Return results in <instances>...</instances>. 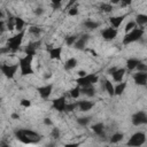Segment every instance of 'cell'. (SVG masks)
Instances as JSON below:
<instances>
[{
	"label": "cell",
	"instance_id": "obj_32",
	"mask_svg": "<svg viewBox=\"0 0 147 147\" xmlns=\"http://www.w3.org/2000/svg\"><path fill=\"white\" fill-rule=\"evenodd\" d=\"M90 121H91V118H90V117H80V118H78V119H77L78 124H80V125H83V126L87 125V124L90 123Z\"/></svg>",
	"mask_w": 147,
	"mask_h": 147
},
{
	"label": "cell",
	"instance_id": "obj_39",
	"mask_svg": "<svg viewBox=\"0 0 147 147\" xmlns=\"http://www.w3.org/2000/svg\"><path fill=\"white\" fill-rule=\"evenodd\" d=\"M21 106H23V107H30V106H31V102H30V100L22 99V100H21Z\"/></svg>",
	"mask_w": 147,
	"mask_h": 147
},
{
	"label": "cell",
	"instance_id": "obj_10",
	"mask_svg": "<svg viewBox=\"0 0 147 147\" xmlns=\"http://www.w3.org/2000/svg\"><path fill=\"white\" fill-rule=\"evenodd\" d=\"M101 36H102V38L105 40H113L117 36V30L114 29V28H107V29L102 30Z\"/></svg>",
	"mask_w": 147,
	"mask_h": 147
},
{
	"label": "cell",
	"instance_id": "obj_17",
	"mask_svg": "<svg viewBox=\"0 0 147 147\" xmlns=\"http://www.w3.org/2000/svg\"><path fill=\"white\" fill-rule=\"evenodd\" d=\"M124 74H125V69L124 68H119V69H116L114 72H111V76H113V78H114L115 82L121 83L122 79H123Z\"/></svg>",
	"mask_w": 147,
	"mask_h": 147
},
{
	"label": "cell",
	"instance_id": "obj_2",
	"mask_svg": "<svg viewBox=\"0 0 147 147\" xmlns=\"http://www.w3.org/2000/svg\"><path fill=\"white\" fill-rule=\"evenodd\" d=\"M24 34H25V32H24V30H23V31L18 32L17 34L13 36L11 38H9V39L7 40V47H8V49H9L10 52H16V51H18V48H20V46H21V44H22V41H23Z\"/></svg>",
	"mask_w": 147,
	"mask_h": 147
},
{
	"label": "cell",
	"instance_id": "obj_29",
	"mask_svg": "<svg viewBox=\"0 0 147 147\" xmlns=\"http://www.w3.org/2000/svg\"><path fill=\"white\" fill-rule=\"evenodd\" d=\"M79 94H80V87L79 86H76V87H74V88L70 90V96L71 98L77 99L79 96Z\"/></svg>",
	"mask_w": 147,
	"mask_h": 147
},
{
	"label": "cell",
	"instance_id": "obj_37",
	"mask_svg": "<svg viewBox=\"0 0 147 147\" xmlns=\"http://www.w3.org/2000/svg\"><path fill=\"white\" fill-rule=\"evenodd\" d=\"M52 138H54V139H59L60 138V130L59 129H53L52 130Z\"/></svg>",
	"mask_w": 147,
	"mask_h": 147
},
{
	"label": "cell",
	"instance_id": "obj_20",
	"mask_svg": "<svg viewBox=\"0 0 147 147\" xmlns=\"http://www.w3.org/2000/svg\"><path fill=\"white\" fill-rule=\"evenodd\" d=\"M140 62H141V61H140V60H137V59H129V60L126 61V68H127V70H133V69H136L137 65H138Z\"/></svg>",
	"mask_w": 147,
	"mask_h": 147
},
{
	"label": "cell",
	"instance_id": "obj_36",
	"mask_svg": "<svg viewBox=\"0 0 147 147\" xmlns=\"http://www.w3.org/2000/svg\"><path fill=\"white\" fill-rule=\"evenodd\" d=\"M40 28H38V26H31L30 29H29V32L30 33H33V34H39L40 33Z\"/></svg>",
	"mask_w": 147,
	"mask_h": 147
},
{
	"label": "cell",
	"instance_id": "obj_23",
	"mask_svg": "<svg viewBox=\"0 0 147 147\" xmlns=\"http://www.w3.org/2000/svg\"><path fill=\"white\" fill-rule=\"evenodd\" d=\"M80 92H83V94L87 95V96H93L95 94V90L93 86H86V87H82Z\"/></svg>",
	"mask_w": 147,
	"mask_h": 147
},
{
	"label": "cell",
	"instance_id": "obj_38",
	"mask_svg": "<svg viewBox=\"0 0 147 147\" xmlns=\"http://www.w3.org/2000/svg\"><path fill=\"white\" fill-rule=\"evenodd\" d=\"M77 14H78L77 7H71V8L69 9V15H70V16H75V15H77Z\"/></svg>",
	"mask_w": 147,
	"mask_h": 147
},
{
	"label": "cell",
	"instance_id": "obj_14",
	"mask_svg": "<svg viewBox=\"0 0 147 147\" xmlns=\"http://www.w3.org/2000/svg\"><path fill=\"white\" fill-rule=\"evenodd\" d=\"M88 38H90L88 34H84V36H82L80 38H77L76 42L74 44V45H75V48H77V49H84L85 44H86V41L88 40Z\"/></svg>",
	"mask_w": 147,
	"mask_h": 147
},
{
	"label": "cell",
	"instance_id": "obj_1",
	"mask_svg": "<svg viewBox=\"0 0 147 147\" xmlns=\"http://www.w3.org/2000/svg\"><path fill=\"white\" fill-rule=\"evenodd\" d=\"M32 59L33 56L30 55H25L24 57H21L18 60V67L21 69V75L22 76H26V75H31L33 74V69H32Z\"/></svg>",
	"mask_w": 147,
	"mask_h": 147
},
{
	"label": "cell",
	"instance_id": "obj_48",
	"mask_svg": "<svg viewBox=\"0 0 147 147\" xmlns=\"http://www.w3.org/2000/svg\"><path fill=\"white\" fill-rule=\"evenodd\" d=\"M2 29H3V22L0 21V31H2Z\"/></svg>",
	"mask_w": 147,
	"mask_h": 147
},
{
	"label": "cell",
	"instance_id": "obj_33",
	"mask_svg": "<svg viewBox=\"0 0 147 147\" xmlns=\"http://www.w3.org/2000/svg\"><path fill=\"white\" fill-rule=\"evenodd\" d=\"M133 29H136V23H134V22H129V23L125 25V28H124V30H125L126 33H129V32L132 31Z\"/></svg>",
	"mask_w": 147,
	"mask_h": 147
},
{
	"label": "cell",
	"instance_id": "obj_7",
	"mask_svg": "<svg viewBox=\"0 0 147 147\" xmlns=\"http://www.w3.org/2000/svg\"><path fill=\"white\" fill-rule=\"evenodd\" d=\"M21 130H22V133L30 140L31 144H36L41 140V136L39 133H37L32 130H29V129H21Z\"/></svg>",
	"mask_w": 147,
	"mask_h": 147
},
{
	"label": "cell",
	"instance_id": "obj_11",
	"mask_svg": "<svg viewBox=\"0 0 147 147\" xmlns=\"http://www.w3.org/2000/svg\"><path fill=\"white\" fill-rule=\"evenodd\" d=\"M133 79H134V83L137 85H140V86H145L147 84V74L146 72H137L133 75Z\"/></svg>",
	"mask_w": 147,
	"mask_h": 147
},
{
	"label": "cell",
	"instance_id": "obj_18",
	"mask_svg": "<svg viewBox=\"0 0 147 147\" xmlns=\"http://www.w3.org/2000/svg\"><path fill=\"white\" fill-rule=\"evenodd\" d=\"M77 103H78V107H79V109H80L82 111H87V110H90V109L94 106L93 102H91V101H85V100L78 101Z\"/></svg>",
	"mask_w": 147,
	"mask_h": 147
},
{
	"label": "cell",
	"instance_id": "obj_45",
	"mask_svg": "<svg viewBox=\"0 0 147 147\" xmlns=\"http://www.w3.org/2000/svg\"><path fill=\"white\" fill-rule=\"evenodd\" d=\"M78 75H79V77H84V76H86L87 74H86V72H85L84 70H83V71L80 70V71H78Z\"/></svg>",
	"mask_w": 147,
	"mask_h": 147
},
{
	"label": "cell",
	"instance_id": "obj_5",
	"mask_svg": "<svg viewBox=\"0 0 147 147\" xmlns=\"http://www.w3.org/2000/svg\"><path fill=\"white\" fill-rule=\"evenodd\" d=\"M145 140H146L145 133L144 132H137V133H134L129 139V141L126 142V145L129 147H139V146H141L145 142Z\"/></svg>",
	"mask_w": 147,
	"mask_h": 147
},
{
	"label": "cell",
	"instance_id": "obj_22",
	"mask_svg": "<svg viewBox=\"0 0 147 147\" xmlns=\"http://www.w3.org/2000/svg\"><path fill=\"white\" fill-rule=\"evenodd\" d=\"M103 129H105V125L102 123H96L94 125H92V130L95 134L98 136H102L103 134Z\"/></svg>",
	"mask_w": 147,
	"mask_h": 147
},
{
	"label": "cell",
	"instance_id": "obj_12",
	"mask_svg": "<svg viewBox=\"0 0 147 147\" xmlns=\"http://www.w3.org/2000/svg\"><path fill=\"white\" fill-rule=\"evenodd\" d=\"M65 105H67V102H65V98L64 96H61V98H57V99L53 100V107L57 111H64Z\"/></svg>",
	"mask_w": 147,
	"mask_h": 147
},
{
	"label": "cell",
	"instance_id": "obj_9",
	"mask_svg": "<svg viewBox=\"0 0 147 147\" xmlns=\"http://www.w3.org/2000/svg\"><path fill=\"white\" fill-rule=\"evenodd\" d=\"M39 95L42 98V99H48L52 94V91H53V85L52 84H48V85H45V86H41V87H38L37 88Z\"/></svg>",
	"mask_w": 147,
	"mask_h": 147
},
{
	"label": "cell",
	"instance_id": "obj_30",
	"mask_svg": "<svg viewBox=\"0 0 147 147\" xmlns=\"http://www.w3.org/2000/svg\"><path fill=\"white\" fill-rule=\"evenodd\" d=\"M100 9H101L102 11H105V13H110V11L113 10V6H111L110 3H102V5L100 6Z\"/></svg>",
	"mask_w": 147,
	"mask_h": 147
},
{
	"label": "cell",
	"instance_id": "obj_34",
	"mask_svg": "<svg viewBox=\"0 0 147 147\" xmlns=\"http://www.w3.org/2000/svg\"><path fill=\"white\" fill-rule=\"evenodd\" d=\"M77 107H78V103H77V102H76V103H67L64 111H72V110H75Z\"/></svg>",
	"mask_w": 147,
	"mask_h": 147
},
{
	"label": "cell",
	"instance_id": "obj_49",
	"mask_svg": "<svg viewBox=\"0 0 147 147\" xmlns=\"http://www.w3.org/2000/svg\"><path fill=\"white\" fill-rule=\"evenodd\" d=\"M11 117H13V118H20V116H18L17 114H13V115H11Z\"/></svg>",
	"mask_w": 147,
	"mask_h": 147
},
{
	"label": "cell",
	"instance_id": "obj_40",
	"mask_svg": "<svg viewBox=\"0 0 147 147\" xmlns=\"http://www.w3.org/2000/svg\"><path fill=\"white\" fill-rule=\"evenodd\" d=\"M60 6H61V2H60V1H55V0L52 1V7H53V9H59Z\"/></svg>",
	"mask_w": 147,
	"mask_h": 147
},
{
	"label": "cell",
	"instance_id": "obj_47",
	"mask_svg": "<svg viewBox=\"0 0 147 147\" xmlns=\"http://www.w3.org/2000/svg\"><path fill=\"white\" fill-rule=\"evenodd\" d=\"M45 147H56V145H55L54 142H49V144H47Z\"/></svg>",
	"mask_w": 147,
	"mask_h": 147
},
{
	"label": "cell",
	"instance_id": "obj_42",
	"mask_svg": "<svg viewBox=\"0 0 147 147\" xmlns=\"http://www.w3.org/2000/svg\"><path fill=\"white\" fill-rule=\"evenodd\" d=\"M0 147H9V144L6 140H1L0 141Z\"/></svg>",
	"mask_w": 147,
	"mask_h": 147
},
{
	"label": "cell",
	"instance_id": "obj_13",
	"mask_svg": "<svg viewBox=\"0 0 147 147\" xmlns=\"http://www.w3.org/2000/svg\"><path fill=\"white\" fill-rule=\"evenodd\" d=\"M40 45V41H34V42H29L26 48H25V54L26 55H30V56H33L37 52V48L39 47Z\"/></svg>",
	"mask_w": 147,
	"mask_h": 147
},
{
	"label": "cell",
	"instance_id": "obj_25",
	"mask_svg": "<svg viewBox=\"0 0 147 147\" xmlns=\"http://www.w3.org/2000/svg\"><path fill=\"white\" fill-rule=\"evenodd\" d=\"M105 90L107 91V93L111 96L114 95V86L113 84L110 83V80H105Z\"/></svg>",
	"mask_w": 147,
	"mask_h": 147
},
{
	"label": "cell",
	"instance_id": "obj_44",
	"mask_svg": "<svg viewBox=\"0 0 147 147\" xmlns=\"http://www.w3.org/2000/svg\"><path fill=\"white\" fill-rule=\"evenodd\" d=\"M44 123H45L46 125H52V121H51L49 118H45V119H44Z\"/></svg>",
	"mask_w": 147,
	"mask_h": 147
},
{
	"label": "cell",
	"instance_id": "obj_15",
	"mask_svg": "<svg viewBox=\"0 0 147 147\" xmlns=\"http://www.w3.org/2000/svg\"><path fill=\"white\" fill-rule=\"evenodd\" d=\"M49 53V57L52 60H61V53H62V47H54V48H51L48 51Z\"/></svg>",
	"mask_w": 147,
	"mask_h": 147
},
{
	"label": "cell",
	"instance_id": "obj_31",
	"mask_svg": "<svg viewBox=\"0 0 147 147\" xmlns=\"http://www.w3.org/2000/svg\"><path fill=\"white\" fill-rule=\"evenodd\" d=\"M76 40H77V37L76 36H68V37H65V44L68 46L74 45L76 42Z\"/></svg>",
	"mask_w": 147,
	"mask_h": 147
},
{
	"label": "cell",
	"instance_id": "obj_35",
	"mask_svg": "<svg viewBox=\"0 0 147 147\" xmlns=\"http://www.w3.org/2000/svg\"><path fill=\"white\" fill-rule=\"evenodd\" d=\"M136 69H138V71H139V72H146L147 67H146V64H145V63L140 62V63L137 65V68H136Z\"/></svg>",
	"mask_w": 147,
	"mask_h": 147
},
{
	"label": "cell",
	"instance_id": "obj_4",
	"mask_svg": "<svg viewBox=\"0 0 147 147\" xmlns=\"http://www.w3.org/2000/svg\"><path fill=\"white\" fill-rule=\"evenodd\" d=\"M77 85L79 87H86V86H92L94 83L98 82V76L94 74H88L84 77H79L76 79Z\"/></svg>",
	"mask_w": 147,
	"mask_h": 147
},
{
	"label": "cell",
	"instance_id": "obj_27",
	"mask_svg": "<svg viewBox=\"0 0 147 147\" xmlns=\"http://www.w3.org/2000/svg\"><path fill=\"white\" fill-rule=\"evenodd\" d=\"M84 26L87 28V29H90V30H95L99 26V23L93 22V21H85L84 22Z\"/></svg>",
	"mask_w": 147,
	"mask_h": 147
},
{
	"label": "cell",
	"instance_id": "obj_21",
	"mask_svg": "<svg viewBox=\"0 0 147 147\" xmlns=\"http://www.w3.org/2000/svg\"><path fill=\"white\" fill-rule=\"evenodd\" d=\"M76 65H77V60H76L75 57H70L69 60L65 61V63H64V69H65V70H71V69H74Z\"/></svg>",
	"mask_w": 147,
	"mask_h": 147
},
{
	"label": "cell",
	"instance_id": "obj_24",
	"mask_svg": "<svg viewBox=\"0 0 147 147\" xmlns=\"http://www.w3.org/2000/svg\"><path fill=\"white\" fill-rule=\"evenodd\" d=\"M24 21L21 18V17H15V29L18 31V32H21V31H23V28H24Z\"/></svg>",
	"mask_w": 147,
	"mask_h": 147
},
{
	"label": "cell",
	"instance_id": "obj_3",
	"mask_svg": "<svg viewBox=\"0 0 147 147\" xmlns=\"http://www.w3.org/2000/svg\"><path fill=\"white\" fill-rule=\"evenodd\" d=\"M144 34V30L142 29H133L132 31H130L129 33H126L123 38V45H129L131 42H134L137 40H139Z\"/></svg>",
	"mask_w": 147,
	"mask_h": 147
},
{
	"label": "cell",
	"instance_id": "obj_19",
	"mask_svg": "<svg viewBox=\"0 0 147 147\" xmlns=\"http://www.w3.org/2000/svg\"><path fill=\"white\" fill-rule=\"evenodd\" d=\"M126 87V82H121L114 87V95H121L123 94L124 90Z\"/></svg>",
	"mask_w": 147,
	"mask_h": 147
},
{
	"label": "cell",
	"instance_id": "obj_8",
	"mask_svg": "<svg viewBox=\"0 0 147 147\" xmlns=\"http://www.w3.org/2000/svg\"><path fill=\"white\" fill-rule=\"evenodd\" d=\"M147 123V116L145 111H138L132 116V124L138 126V125H142Z\"/></svg>",
	"mask_w": 147,
	"mask_h": 147
},
{
	"label": "cell",
	"instance_id": "obj_6",
	"mask_svg": "<svg viewBox=\"0 0 147 147\" xmlns=\"http://www.w3.org/2000/svg\"><path fill=\"white\" fill-rule=\"evenodd\" d=\"M18 69V63L17 64H0V70L1 72L9 79L14 78L16 71Z\"/></svg>",
	"mask_w": 147,
	"mask_h": 147
},
{
	"label": "cell",
	"instance_id": "obj_41",
	"mask_svg": "<svg viewBox=\"0 0 147 147\" xmlns=\"http://www.w3.org/2000/svg\"><path fill=\"white\" fill-rule=\"evenodd\" d=\"M82 142H72V144H65L64 147H79Z\"/></svg>",
	"mask_w": 147,
	"mask_h": 147
},
{
	"label": "cell",
	"instance_id": "obj_46",
	"mask_svg": "<svg viewBox=\"0 0 147 147\" xmlns=\"http://www.w3.org/2000/svg\"><path fill=\"white\" fill-rule=\"evenodd\" d=\"M34 13H36V14H37V15H40V14H41V13H42V9H41V8H37V9H36V11H34Z\"/></svg>",
	"mask_w": 147,
	"mask_h": 147
},
{
	"label": "cell",
	"instance_id": "obj_43",
	"mask_svg": "<svg viewBox=\"0 0 147 147\" xmlns=\"http://www.w3.org/2000/svg\"><path fill=\"white\" fill-rule=\"evenodd\" d=\"M9 52H10V51L8 49L7 46H6L5 48H0V54H2V53H9Z\"/></svg>",
	"mask_w": 147,
	"mask_h": 147
},
{
	"label": "cell",
	"instance_id": "obj_16",
	"mask_svg": "<svg viewBox=\"0 0 147 147\" xmlns=\"http://www.w3.org/2000/svg\"><path fill=\"white\" fill-rule=\"evenodd\" d=\"M124 18H125V15L114 16V17H110V18H109V22H110V24L114 26V29H117V28H119V25L122 24V22L124 21Z\"/></svg>",
	"mask_w": 147,
	"mask_h": 147
},
{
	"label": "cell",
	"instance_id": "obj_26",
	"mask_svg": "<svg viewBox=\"0 0 147 147\" xmlns=\"http://www.w3.org/2000/svg\"><path fill=\"white\" fill-rule=\"evenodd\" d=\"M136 21L139 25H145L147 23V15L145 14H139L137 17H136Z\"/></svg>",
	"mask_w": 147,
	"mask_h": 147
},
{
	"label": "cell",
	"instance_id": "obj_28",
	"mask_svg": "<svg viewBox=\"0 0 147 147\" xmlns=\"http://www.w3.org/2000/svg\"><path fill=\"white\" fill-rule=\"evenodd\" d=\"M123 137H124V134H123V133L117 132V133H115V134H113V136H111V138H110V142L116 144V142L121 141V140L123 139Z\"/></svg>",
	"mask_w": 147,
	"mask_h": 147
},
{
	"label": "cell",
	"instance_id": "obj_50",
	"mask_svg": "<svg viewBox=\"0 0 147 147\" xmlns=\"http://www.w3.org/2000/svg\"><path fill=\"white\" fill-rule=\"evenodd\" d=\"M1 18H3V13L0 10V21H1Z\"/></svg>",
	"mask_w": 147,
	"mask_h": 147
}]
</instances>
